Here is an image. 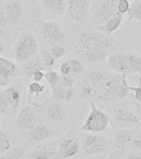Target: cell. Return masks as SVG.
I'll return each instance as SVG.
<instances>
[{"instance_id":"6da1fadb","label":"cell","mask_w":141,"mask_h":159,"mask_svg":"<svg viewBox=\"0 0 141 159\" xmlns=\"http://www.w3.org/2000/svg\"><path fill=\"white\" fill-rule=\"evenodd\" d=\"M129 75L113 73L103 87L96 94V97L102 101H116L125 99L129 94Z\"/></svg>"},{"instance_id":"7a4b0ae2","label":"cell","mask_w":141,"mask_h":159,"mask_svg":"<svg viewBox=\"0 0 141 159\" xmlns=\"http://www.w3.org/2000/svg\"><path fill=\"white\" fill-rule=\"evenodd\" d=\"M87 99L88 100L89 104L91 106V110L84 124L80 128V130L92 134L105 131L110 124V118L108 114L102 109L97 108L91 98H87Z\"/></svg>"},{"instance_id":"3957f363","label":"cell","mask_w":141,"mask_h":159,"mask_svg":"<svg viewBox=\"0 0 141 159\" xmlns=\"http://www.w3.org/2000/svg\"><path fill=\"white\" fill-rule=\"evenodd\" d=\"M79 42L81 49L104 48L113 52L116 48V41L100 31H88L80 35Z\"/></svg>"},{"instance_id":"277c9868","label":"cell","mask_w":141,"mask_h":159,"mask_svg":"<svg viewBox=\"0 0 141 159\" xmlns=\"http://www.w3.org/2000/svg\"><path fill=\"white\" fill-rule=\"evenodd\" d=\"M38 52V43L32 33L20 37L14 48V57L17 62L23 63L36 56Z\"/></svg>"},{"instance_id":"5b68a950","label":"cell","mask_w":141,"mask_h":159,"mask_svg":"<svg viewBox=\"0 0 141 159\" xmlns=\"http://www.w3.org/2000/svg\"><path fill=\"white\" fill-rule=\"evenodd\" d=\"M124 99H121V102L115 105L111 111L114 120L122 127L135 126L141 124V119L134 113L129 101Z\"/></svg>"},{"instance_id":"8992f818","label":"cell","mask_w":141,"mask_h":159,"mask_svg":"<svg viewBox=\"0 0 141 159\" xmlns=\"http://www.w3.org/2000/svg\"><path fill=\"white\" fill-rule=\"evenodd\" d=\"M91 0H69L68 6L69 12L72 19L80 24L88 22Z\"/></svg>"},{"instance_id":"52a82bcc","label":"cell","mask_w":141,"mask_h":159,"mask_svg":"<svg viewBox=\"0 0 141 159\" xmlns=\"http://www.w3.org/2000/svg\"><path fill=\"white\" fill-rule=\"evenodd\" d=\"M118 14L117 0H105L92 16V22L95 27L103 24L107 20Z\"/></svg>"},{"instance_id":"ba28073f","label":"cell","mask_w":141,"mask_h":159,"mask_svg":"<svg viewBox=\"0 0 141 159\" xmlns=\"http://www.w3.org/2000/svg\"><path fill=\"white\" fill-rule=\"evenodd\" d=\"M82 147L85 152L91 155L103 153L108 148L107 142L96 134H88L82 139Z\"/></svg>"},{"instance_id":"9c48e42d","label":"cell","mask_w":141,"mask_h":159,"mask_svg":"<svg viewBox=\"0 0 141 159\" xmlns=\"http://www.w3.org/2000/svg\"><path fill=\"white\" fill-rule=\"evenodd\" d=\"M107 64L114 72L130 75V70L126 59V52H112L106 59Z\"/></svg>"},{"instance_id":"30bf717a","label":"cell","mask_w":141,"mask_h":159,"mask_svg":"<svg viewBox=\"0 0 141 159\" xmlns=\"http://www.w3.org/2000/svg\"><path fill=\"white\" fill-rule=\"evenodd\" d=\"M112 51L104 48H92V49H80L79 55L82 59L88 63H100L107 59Z\"/></svg>"},{"instance_id":"8fae6325","label":"cell","mask_w":141,"mask_h":159,"mask_svg":"<svg viewBox=\"0 0 141 159\" xmlns=\"http://www.w3.org/2000/svg\"><path fill=\"white\" fill-rule=\"evenodd\" d=\"M79 151V142L77 139H64L57 148L55 159H64L76 155Z\"/></svg>"},{"instance_id":"7c38bea8","label":"cell","mask_w":141,"mask_h":159,"mask_svg":"<svg viewBox=\"0 0 141 159\" xmlns=\"http://www.w3.org/2000/svg\"><path fill=\"white\" fill-rule=\"evenodd\" d=\"M42 32L45 39L54 44H62L64 42V32L54 22H45L42 24Z\"/></svg>"},{"instance_id":"4fadbf2b","label":"cell","mask_w":141,"mask_h":159,"mask_svg":"<svg viewBox=\"0 0 141 159\" xmlns=\"http://www.w3.org/2000/svg\"><path fill=\"white\" fill-rule=\"evenodd\" d=\"M45 115L50 121L54 123H61L67 117L65 107L59 102H53L45 108Z\"/></svg>"},{"instance_id":"5bb4252c","label":"cell","mask_w":141,"mask_h":159,"mask_svg":"<svg viewBox=\"0 0 141 159\" xmlns=\"http://www.w3.org/2000/svg\"><path fill=\"white\" fill-rule=\"evenodd\" d=\"M17 122L20 129L30 131L36 124V116L30 107H27L18 114Z\"/></svg>"},{"instance_id":"9a60e30c","label":"cell","mask_w":141,"mask_h":159,"mask_svg":"<svg viewBox=\"0 0 141 159\" xmlns=\"http://www.w3.org/2000/svg\"><path fill=\"white\" fill-rule=\"evenodd\" d=\"M56 146L40 145L27 154V159H55L57 152Z\"/></svg>"},{"instance_id":"2e32d148","label":"cell","mask_w":141,"mask_h":159,"mask_svg":"<svg viewBox=\"0 0 141 159\" xmlns=\"http://www.w3.org/2000/svg\"><path fill=\"white\" fill-rule=\"evenodd\" d=\"M54 134V131L45 124H36L29 132L28 139L30 141L39 143L49 139Z\"/></svg>"},{"instance_id":"e0dca14e","label":"cell","mask_w":141,"mask_h":159,"mask_svg":"<svg viewBox=\"0 0 141 159\" xmlns=\"http://www.w3.org/2000/svg\"><path fill=\"white\" fill-rule=\"evenodd\" d=\"M110 75V73H107L104 70H94L90 73L88 78L94 94H96L106 84Z\"/></svg>"},{"instance_id":"ac0fdd59","label":"cell","mask_w":141,"mask_h":159,"mask_svg":"<svg viewBox=\"0 0 141 159\" xmlns=\"http://www.w3.org/2000/svg\"><path fill=\"white\" fill-rule=\"evenodd\" d=\"M51 90V96L54 99H63L65 101H69L74 99V88H67L62 85L59 82L49 85Z\"/></svg>"},{"instance_id":"d6986e66","label":"cell","mask_w":141,"mask_h":159,"mask_svg":"<svg viewBox=\"0 0 141 159\" xmlns=\"http://www.w3.org/2000/svg\"><path fill=\"white\" fill-rule=\"evenodd\" d=\"M45 11L54 15H63L67 9L66 0H41Z\"/></svg>"},{"instance_id":"ffe728a7","label":"cell","mask_w":141,"mask_h":159,"mask_svg":"<svg viewBox=\"0 0 141 159\" xmlns=\"http://www.w3.org/2000/svg\"><path fill=\"white\" fill-rule=\"evenodd\" d=\"M123 14H118L107 20L106 22H104L103 24L96 26V27H95V28L100 32H103L105 34L108 35V36H111V34L118 29L119 27L121 26V24L123 22Z\"/></svg>"},{"instance_id":"44dd1931","label":"cell","mask_w":141,"mask_h":159,"mask_svg":"<svg viewBox=\"0 0 141 159\" xmlns=\"http://www.w3.org/2000/svg\"><path fill=\"white\" fill-rule=\"evenodd\" d=\"M2 94L10 108L17 109L21 102V91L18 87L9 86L2 91Z\"/></svg>"},{"instance_id":"7402d4cb","label":"cell","mask_w":141,"mask_h":159,"mask_svg":"<svg viewBox=\"0 0 141 159\" xmlns=\"http://www.w3.org/2000/svg\"><path fill=\"white\" fill-rule=\"evenodd\" d=\"M134 135H135V133L130 130H127V129L119 130L114 135V145L117 149L123 151L124 149L126 148V145L130 143Z\"/></svg>"},{"instance_id":"603a6c76","label":"cell","mask_w":141,"mask_h":159,"mask_svg":"<svg viewBox=\"0 0 141 159\" xmlns=\"http://www.w3.org/2000/svg\"><path fill=\"white\" fill-rule=\"evenodd\" d=\"M4 12L7 19L12 23H16L20 20L22 16V7L18 1H10L5 5Z\"/></svg>"},{"instance_id":"cb8c5ba5","label":"cell","mask_w":141,"mask_h":159,"mask_svg":"<svg viewBox=\"0 0 141 159\" xmlns=\"http://www.w3.org/2000/svg\"><path fill=\"white\" fill-rule=\"evenodd\" d=\"M44 69H45V66L43 64L40 56L33 57L27 61L23 62V66H22V71L25 75L28 78H32V74L36 70H43Z\"/></svg>"},{"instance_id":"d4e9b609","label":"cell","mask_w":141,"mask_h":159,"mask_svg":"<svg viewBox=\"0 0 141 159\" xmlns=\"http://www.w3.org/2000/svg\"><path fill=\"white\" fill-rule=\"evenodd\" d=\"M130 74L141 75V57L135 53L126 52Z\"/></svg>"},{"instance_id":"484cf974","label":"cell","mask_w":141,"mask_h":159,"mask_svg":"<svg viewBox=\"0 0 141 159\" xmlns=\"http://www.w3.org/2000/svg\"><path fill=\"white\" fill-rule=\"evenodd\" d=\"M129 20L135 19L141 22V0H134L128 12Z\"/></svg>"},{"instance_id":"4316f807","label":"cell","mask_w":141,"mask_h":159,"mask_svg":"<svg viewBox=\"0 0 141 159\" xmlns=\"http://www.w3.org/2000/svg\"><path fill=\"white\" fill-rule=\"evenodd\" d=\"M25 150L22 148L15 147L7 150L0 159H21L24 156Z\"/></svg>"},{"instance_id":"83f0119b","label":"cell","mask_w":141,"mask_h":159,"mask_svg":"<svg viewBox=\"0 0 141 159\" xmlns=\"http://www.w3.org/2000/svg\"><path fill=\"white\" fill-rule=\"evenodd\" d=\"M0 66H2V67L6 68L7 70H9L11 72V74L12 75V76L19 75L20 72H21L20 69L17 67V66L15 64L14 62L1 57H0Z\"/></svg>"},{"instance_id":"f1b7e54d","label":"cell","mask_w":141,"mask_h":159,"mask_svg":"<svg viewBox=\"0 0 141 159\" xmlns=\"http://www.w3.org/2000/svg\"><path fill=\"white\" fill-rule=\"evenodd\" d=\"M79 89H80V91L83 94V95L86 99L87 98H91L92 94H93V92H92V88L91 83H90L88 76L87 77V78H84L80 82Z\"/></svg>"},{"instance_id":"f546056e","label":"cell","mask_w":141,"mask_h":159,"mask_svg":"<svg viewBox=\"0 0 141 159\" xmlns=\"http://www.w3.org/2000/svg\"><path fill=\"white\" fill-rule=\"evenodd\" d=\"M40 57H41V59L43 64L45 65V68H47V67H52L54 66L55 59L52 56L51 52H49V51L41 50L40 52Z\"/></svg>"},{"instance_id":"4dcf8cb0","label":"cell","mask_w":141,"mask_h":159,"mask_svg":"<svg viewBox=\"0 0 141 159\" xmlns=\"http://www.w3.org/2000/svg\"><path fill=\"white\" fill-rule=\"evenodd\" d=\"M70 65L72 68V75L76 76L78 75L81 74L85 70V65L78 59H70L69 60Z\"/></svg>"},{"instance_id":"1f68e13d","label":"cell","mask_w":141,"mask_h":159,"mask_svg":"<svg viewBox=\"0 0 141 159\" xmlns=\"http://www.w3.org/2000/svg\"><path fill=\"white\" fill-rule=\"evenodd\" d=\"M59 78H60V74L54 70H49L45 73V79L49 84V85H52L55 83H58Z\"/></svg>"},{"instance_id":"d6a6232c","label":"cell","mask_w":141,"mask_h":159,"mask_svg":"<svg viewBox=\"0 0 141 159\" xmlns=\"http://www.w3.org/2000/svg\"><path fill=\"white\" fill-rule=\"evenodd\" d=\"M50 52L54 59L58 60L66 54V49L62 44H54L50 49Z\"/></svg>"},{"instance_id":"836d02e7","label":"cell","mask_w":141,"mask_h":159,"mask_svg":"<svg viewBox=\"0 0 141 159\" xmlns=\"http://www.w3.org/2000/svg\"><path fill=\"white\" fill-rule=\"evenodd\" d=\"M11 148V143L7 135L0 131V153H4Z\"/></svg>"},{"instance_id":"e575fe53","label":"cell","mask_w":141,"mask_h":159,"mask_svg":"<svg viewBox=\"0 0 141 159\" xmlns=\"http://www.w3.org/2000/svg\"><path fill=\"white\" fill-rule=\"evenodd\" d=\"M45 86L44 84H40V82H32L28 87V91L31 95L36 94V96H39V94L45 89Z\"/></svg>"},{"instance_id":"d590c367","label":"cell","mask_w":141,"mask_h":159,"mask_svg":"<svg viewBox=\"0 0 141 159\" xmlns=\"http://www.w3.org/2000/svg\"><path fill=\"white\" fill-rule=\"evenodd\" d=\"M59 82L64 87L74 88L76 80H75V76H74V75H60Z\"/></svg>"},{"instance_id":"8d00e7d4","label":"cell","mask_w":141,"mask_h":159,"mask_svg":"<svg viewBox=\"0 0 141 159\" xmlns=\"http://www.w3.org/2000/svg\"><path fill=\"white\" fill-rule=\"evenodd\" d=\"M129 90L133 91V93H131V95L133 96V98L136 101L141 103V75H139V78L138 86H130V85Z\"/></svg>"},{"instance_id":"74e56055","label":"cell","mask_w":141,"mask_h":159,"mask_svg":"<svg viewBox=\"0 0 141 159\" xmlns=\"http://www.w3.org/2000/svg\"><path fill=\"white\" fill-rule=\"evenodd\" d=\"M130 7V3L129 0H117V11L119 14L127 13L129 8Z\"/></svg>"},{"instance_id":"f35d334b","label":"cell","mask_w":141,"mask_h":159,"mask_svg":"<svg viewBox=\"0 0 141 159\" xmlns=\"http://www.w3.org/2000/svg\"><path fill=\"white\" fill-rule=\"evenodd\" d=\"M129 104H130V105L131 109H132L134 113L141 119V103L140 102L136 101L135 99L133 98V96L130 94V99Z\"/></svg>"},{"instance_id":"ab89813d","label":"cell","mask_w":141,"mask_h":159,"mask_svg":"<svg viewBox=\"0 0 141 159\" xmlns=\"http://www.w3.org/2000/svg\"><path fill=\"white\" fill-rule=\"evenodd\" d=\"M130 144L131 148L141 152V132L138 134H135Z\"/></svg>"},{"instance_id":"60d3db41","label":"cell","mask_w":141,"mask_h":159,"mask_svg":"<svg viewBox=\"0 0 141 159\" xmlns=\"http://www.w3.org/2000/svg\"><path fill=\"white\" fill-rule=\"evenodd\" d=\"M59 74L61 75H72V68L69 60L62 62L59 66Z\"/></svg>"},{"instance_id":"b9f144b4","label":"cell","mask_w":141,"mask_h":159,"mask_svg":"<svg viewBox=\"0 0 141 159\" xmlns=\"http://www.w3.org/2000/svg\"><path fill=\"white\" fill-rule=\"evenodd\" d=\"M7 22H8V19L6 16L4 10L0 9V35H2L6 29Z\"/></svg>"},{"instance_id":"7bdbcfd3","label":"cell","mask_w":141,"mask_h":159,"mask_svg":"<svg viewBox=\"0 0 141 159\" xmlns=\"http://www.w3.org/2000/svg\"><path fill=\"white\" fill-rule=\"evenodd\" d=\"M10 77H12L11 72L2 66H0V80L4 82L5 84H7Z\"/></svg>"},{"instance_id":"ee69618b","label":"cell","mask_w":141,"mask_h":159,"mask_svg":"<svg viewBox=\"0 0 141 159\" xmlns=\"http://www.w3.org/2000/svg\"><path fill=\"white\" fill-rule=\"evenodd\" d=\"M9 105L4 99L3 94L2 92H0V114H7V112L9 110Z\"/></svg>"},{"instance_id":"f6af8a7d","label":"cell","mask_w":141,"mask_h":159,"mask_svg":"<svg viewBox=\"0 0 141 159\" xmlns=\"http://www.w3.org/2000/svg\"><path fill=\"white\" fill-rule=\"evenodd\" d=\"M32 78L33 79V80L36 82L41 81L42 80H43V78H45V73H43V71L41 70H36V71L32 74Z\"/></svg>"},{"instance_id":"bcb514c9","label":"cell","mask_w":141,"mask_h":159,"mask_svg":"<svg viewBox=\"0 0 141 159\" xmlns=\"http://www.w3.org/2000/svg\"><path fill=\"white\" fill-rule=\"evenodd\" d=\"M126 159H141V152L138 150H134L129 152Z\"/></svg>"},{"instance_id":"7dc6e473","label":"cell","mask_w":141,"mask_h":159,"mask_svg":"<svg viewBox=\"0 0 141 159\" xmlns=\"http://www.w3.org/2000/svg\"><path fill=\"white\" fill-rule=\"evenodd\" d=\"M4 84H6L4 83V82L2 81V80H0V86H2V85H4Z\"/></svg>"},{"instance_id":"c3c4849f","label":"cell","mask_w":141,"mask_h":159,"mask_svg":"<svg viewBox=\"0 0 141 159\" xmlns=\"http://www.w3.org/2000/svg\"><path fill=\"white\" fill-rule=\"evenodd\" d=\"M2 45L0 44V55L2 54Z\"/></svg>"},{"instance_id":"681fc988","label":"cell","mask_w":141,"mask_h":159,"mask_svg":"<svg viewBox=\"0 0 141 159\" xmlns=\"http://www.w3.org/2000/svg\"><path fill=\"white\" fill-rule=\"evenodd\" d=\"M1 124H2V120L0 119V127H1Z\"/></svg>"},{"instance_id":"f907efd6","label":"cell","mask_w":141,"mask_h":159,"mask_svg":"<svg viewBox=\"0 0 141 159\" xmlns=\"http://www.w3.org/2000/svg\"><path fill=\"white\" fill-rule=\"evenodd\" d=\"M104 159H113V158H111V157H106V158H104Z\"/></svg>"},{"instance_id":"816d5d0a","label":"cell","mask_w":141,"mask_h":159,"mask_svg":"<svg viewBox=\"0 0 141 159\" xmlns=\"http://www.w3.org/2000/svg\"><path fill=\"white\" fill-rule=\"evenodd\" d=\"M21 159H23V158H21Z\"/></svg>"}]
</instances>
